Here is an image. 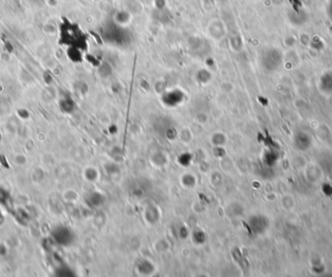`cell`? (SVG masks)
Listing matches in <instances>:
<instances>
[{
	"label": "cell",
	"instance_id": "cell-3",
	"mask_svg": "<svg viewBox=\"0 0 332 277\" xmlns=\"http://www.w3.org/2000/svg\"><path fill=\"white\" fill-rule=\"evenodd\" d=\"M219 22L220 21H212V24L209 27V31H210V34H211L212 38L221 39L222 36H223L224 28L222 27V25Z\"/></svg>",
	"mask_w": 332,
	"mask_h": 277
},
{
	"label": "cell",
	"instance_id": "cell-1",
	"mask_svg": "<svg viewBox=\"0 0 332 277\" xmlns=\"http://www.w3.org/2000/svg\"><path fill=\"white\" fill-rule=\"evenodd\" d=\"M60 38L71 48L83 49L87 47L88 37L78 25L67 22L64 24V26L60 29Z\"/></svg>",
	"mask_w": 332,
	"mask_h": 277
},
{
	"label": "cell",
	"instance_id": "cell-2",
	"mask_svg": "<svg viewBox=\"0 0 332 277\" xmlns=\"http://www.w3.org/2000/svg\"><path fill=\"white\" fill-rule=\"evenodd\" d=\"M131 21V17L129 15V13L126 12V11H120L116 14L115 18H114V23L117 24L118 25L121 26H127L128 24H130Z\"/></svg>",
	"mask_w": 332,
	"mask_h": 277
},
{
	"label": "cell",
	"instance_id": "cell-4",
	"mask_svg": "<svg viewBox=\"0 0 332 277\" xmlns=\"http://www.w3.org/2000/svg\"><path fill=\"white\" fill-rule=\"evenodd\" d=\"M183 98V94L181 92H178V91H175V96L173 97L172 96V93H168V94H165V102H167V104H172V105H176L178 104L181 99Z\"/></svg>",
	"mask_w": 332,
	"mask_h": 277
}]
</instances>
